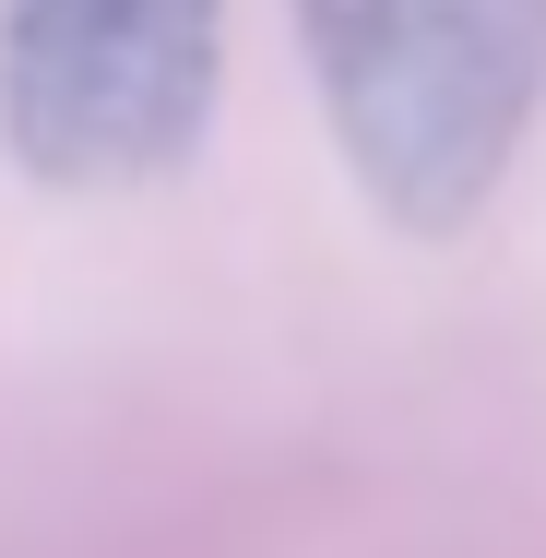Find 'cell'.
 Wrapping results in <instances>:
<instances>
[{
  "instance_id": "6da1fadb",
  "label": "cell",
  "mask_w": 546,
  "mask_h": 558,
  "mask_svg": "<svg viewBox=\"0 0 546 558\" xmlns=\"http://www.w3.org/2000/svg\"><path fill=\"white\" fill-rule=\"evenodd\" d=\"M344 179L404 226L463 238L546 108V0H298Z\"/></svg>"
},
{
  "instance_id": "7a4b0ae2",
  "label": "cell",
  "mask_w": 546,
  "mask_h": 558,
  "mask_svg": "<svg viewBox=\"0 0 546 558\" xmlns=\"http://www.w3.org/2000/svg\"><path fill=\"white\" fill-rule=\"evenodd\" d=\"M226 0H0V155L36 191H155L191 167Z\"/></svg>"
}]
</instances>
